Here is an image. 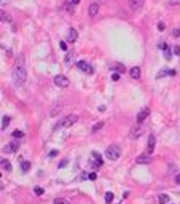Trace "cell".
<instances>
[{
    "label": "cell",
    "mask_w": 180,
    "mask_h": 204,
    "mask_svg": "<svg viewBox=\"0 0 180 204\" xmlns=\"http://www.w3.org/2000/svg\"><path fill=\"white\" fill-rule=\"evenodd\" d=\"M13 81L21 86V85H24L26 80H27V70H26V62H24V56L19 54L16 57V64L13 67Z\"/></svg>",
    "instance_id": "obj_1"
},
{
    "label": "cell",
    "mask_w": 180,
    "mask_h": 204,
    "mask_svg": "<svg viewBox=\"0 0 180 204\" xmlns=\"http://www.w3.org/2000/svg\"><path fill=\"white\" fill-rule=\"evenodd\" d=\"M76 120H78V116H76V115H67V116H64V118H61V120L57 121L56 126H54V129L70 128L72 124H75V123H76Z\"/></svg>",
    "instance_id": "obj_2"
},
{
    "label": "cell",
    "mask_w": 180,
    "mask_h": 204,
    "mask_svg": "<svg viewBox=\"0 0 180 204\" xmlns=\"http://www.w3.org/2000/svg\"><path fill=\"white\" fill-rule=\"evenodd\" d=\"M105 156L112 161L118 160L121 156V148L118 147V145H108V147L105 148Z\"/></svg>",
    "instance_id": "obj_3"
},
{
    "label": "cell",
    "mask_w": 180,
    "mask_h": 204,
    "mask_svg": "<svg viewBox=\"0 0 180 204\" xmlns=\"http://www.w3.org/2000/svg\"><path fill=\"white\" fill-rule=\"evenodd\" d=\"M144 132H145L144 126H140V123H139L137 126H132L131 128V131H129V137H131V139H139Z\"/></svg>",
    "instance_id": "obj_4"
},
{
    "label": "cell",
    "mask_w": 180,
    "mask_h": 204,
    "mask_svg": "<svg viewBox=\"0 0 180 204\" xmlns=\"http://www.w3.org/2000/svg\"><path fill=\"white\" fill-rule=\"evenodd\" d=\"M19 150V140H11L3 147V153H15Z\"/></svg>",
    "instance_id": "obj_5"
},
{
    "label": "cell",
    "mask_w": 180,
    "mask_h": 204,
    "mask_svg": "<svg viewBox=\"0 0 180 204\" xmlns=\"http://www.w3.org/2000/svg\"><path fill=\"white\" fill-rule=\"evenodd\" d=\"M54 85L59 88H67L69 86V78L65 75H56L54 77Z\"/></svg>",
    "instance_id": "obj_6"
},
{
    "label": "cell",
    "mask_w": 180,
    "mask_h": 204,
    "mask_svg": "<svg viewBox=\"0 0 180 204\" xmlns=\"http://www.w3.org/2000/svg\"><path fill=\"white\" fill-rule=\"evenodd\" d=\"M76 67L80 69L81 72H86V73H89V75H91V73L94 72L92 65H89L88 62H84V61H78V62H76Z\"/></svg>",
    "instance_id": "obj_7"
},
{
    "label": "cell",
    "mask_w": 180,
    "mask_h": 204,
    "mask_svg": "<svg viewBox=\"0 0 180 204\" xmlns=\"http://www.w3.org/2000/svg\"><path fill=\"white\" fill-rule=\"evenodd\" d=\"M155 145H156V137L153 136V134H150V136H148V142H147V153L152 155L153 150H155Z\"/></svg>",
    "instance_id": "obj_8"
},
{
    "label": "cell",
    "mask_w": 180,
    "mask_h": 204,
    "mask_svg": "<svg viewBox=\"0 0 180 204\" xmlns=\"http://www.w3.org/2000/svg\"><path fill=\"white\" fill-rule=\"evenodd\" d=\"M148 115H150V108H148V107H144L139 113H137V123H142V121H145Z\"/></svg>",
    "instance_id": "obj_9"
},
{
    "label": "cell",
    "mask_w": 180,
    "mask_h": 204,
    "mask_svg": "<svg viewBox=\"0 0 180 204\" xmlns=\"http://www.w3.org/2000/svg\"><path fill=\"white\" fill-rule=\"evenodd\" d=\"M152 161V156H150V153H144V155H139L136 158V163L137 164H148Z\"/></svg>",
    "instance_id": "obj_10"
},
{
    "label": "cell",
    "mask_w": 180,
    "mask_h": 204,
    "mask_svg": "<svg viewBox=\"0 0 180 204\" xmlns=\"http://www.w3.org/2000/svg\"><path fill=\"white\" fill-rule=\"evenodd\" d=\"M97 11H99V5H97L96 2L89 5V8H88V15H89L91 18H94V16H96V15H97Z\"/></svg>",
    "instance_id": "obj_11"
},
{
    "label": "cell",
    "mask_w": 180,
    "mask_h": 204,
    "mask_svg": "<svg viewBox=\"0 0 180 204\" xmlns=\"http://www.w3.org/2000/svg\"><path fill=\"white\" fill-rule=\"evenodd\" d=\"M145 0H129V5H131L132 10H139L142 5H144Z\"/></svg>",
    "instance_id": "obj_12"
},
{
    "label": "cell",
    "mask_w": 180,
    "mask_h": 204,
    "mask_svg": "<svg viewBox=\"0 0 180 204\" xmlns=\"http://www.w3.org/2000/svg\"><path fill=\"white\" fill-rule=\"evenodd\" d=\"M67 37H69V42H70V43H73V42H76V38H78V34H76L75 29H70V30H69V34H67Z\"/></svg>",
    "instance_id": "obj_13"
},
{
    "label": "cell",
    "mask_w": 180,
    "mask_h": 204,
    "mask_svg": "<svg viewBox=\"0 0 180 204\" xmlns=\"http://www.w3.org/2000/svg\"><path fill=\"white\" fill-rule=\"evenodd\" d=\"M0 164H2V169H3V171H7V172L11 171V163H10L8 160H5L3 158V160L0 161Z\"/></svg>",
    "instance_id": "obj_14"
},
{
    "label": "cell",
    "mask_w": 180,
    "mask_h": 204,
    "mask_svg": "<svg viewBox=\"0 0 180 204\" xmlns=\"http://www.w3.org/2000/svg\"><path fill=\"white\" fill-rule=\"evenodd\" d=\"M129 75H131L132 78H136V80L140 78V69L139 67H132L131 70H129Z\"/></svg>",
    "instance_id": "obj_15"
},
{
    "label": "cell",
    "mask_w": 180,
    "mask_h": 204,
    "mask_svg": "<svg viewBox=\"0 0 180 204\" xmlns=\"http://www.w3.org/2000/svg\"><path fill=\"white\" fill-rule=\"evenodd\" d=\"M91 156H92V161H96V163H97V166H102V158H100L99 153H97V152H92Z\"/></svg>",
    "instance_id": "obj_16"
},
{
    "label": "cell",
    "mask_w": 180,
    "mask_h": 204,
    "mask_svg": "<svg viewBox=\"0 0 180 204\" xmlns=\"http://www.w3.org/2000/svg\"><path fill=\"white\" fill-rule=\"evenodd\" d=\"M104 124H105L104 121H97V123L91 128V132H97V131H100V129L104 128Z\"/></svg>",
    "instance_id": "obj_17"
},
{
    "label": "cell",
    "mask_w": 180,
    "mask_h": 204,
    "mask_svg": "<svg viewBox=\"0 0 180 204\" xmlns=\"http://www.w3.org/2000/svg\"><path fill=\"white\" fill-rule=\"evenodd\" d=\"M8 124H10V116L3 115V116H2V131H5Z\"/></svg>",
    "instance_id": "obj_18"
},
{
    "label": "cell",
    "mask_w": 180,
    "mask_h": 204,
    "mask_svg": "<svg viewBox=\"0 0 180 204\" xmlns=\"http://www.w3.org/2000/svg\"><path fill=\"white\" fill-rule=\"evenodd\" d=\"M59 112H61V105H54V107L49 110V116H56Z\"/></svg>",
    "instance_id": "obj_19"
},
{
    "label": "cell",
    "mask_w": 180,
    "mask_h": 204,
    "mask_svg": "<svg viewBox=\"0 0 180 204\" xmlns=\"http://www.w3.org/2000/svg\"><path fill=\"white\" fill-rule=\"evenodd\" d=\"M158 201H160V204H167L169 203V196L167 195H160L158 196Z\"/></svg>",
    "instance_id": "obj_20"
},
{
    "label": "cell",
    "mask_w": 180,
    "mask_h": 204,
    "mask_svg": "<svg viewBox=\"0 0 180 204\" xmlns=\"http://www.w3.org/2000/svg\"><path fill=\"white\" fill-rule=\"evenodd\" d=\"M104 199H105V203H107V204H110V203L113 201V193H112V191H107V193H105V198H104Z\"/></svg>",
    "instance_id": "obj_21"
},
{
    "label": "cell",
    "mask_w": 180,
    "mask_h": 204,
    "mask_svg": "<svg viewBox=\"0 0 180 204\" xmlns=\"http://www.w3.org/2000/svg\"><path fill=\"white\" fill-rule=\"evenodd\" d=\"M29 168H30V163H29V161H22V164H21V169H22V172H27Z\"/></svg>",
    "instance_id": "obj_22"
},
{
    "label": "cell",
    "mask_w": 180,
    "mask_h": 204,
    "mask_svg": "<svg viewBox=\"0 0 180 204\" xmlns=\"http://www.w3.org/2000/svg\"><path fill=\"white\" fill-rule=\"evenodd\" d=\"M54 204H70V201L64 199V198H56V199H54Z\"/></svg>",
    "instance_id": "obj_23"
},
{
    "label": "cell",
    "mask_w": 180,
    "mask_h": 204,
    "mask_svg": "<svg viewBox=\"0 0 180 204\" xmlns=\"http://www.w3.org/2000/svg\"><path fill=\"white\" fill-rule=\"evenodd\" d=\"M113 70H116V72H121V73H123V72H126V67H124V65H120V64H118V65H113Z\"/></svg>",
    "instance_id": "obj_24"
},
{
    "label": "cell",
    "mask_w": 180,
    "mask_h": 204,
    "mask_svg": "<svg viewBox=\"0 0 180 204\" xmlns=\"http://www.w3.org/2000/svg\"><path fill=\"white\" fill-rule=\"evenodd\" d=\"M34 193H35L37 196H42V195L45 193V190H43L42 187H35V188H34Z\"/></svg>",
    "instance_id": "obj_25"
},
{
    "label": "cell",
    "mask_w": 180,
    "mask_h": 204,
    "mask_svg": "<svg viewBox=\"0 0 180 204\" xmlns=\"http://www.w3.org/2000/svg\"><path fill=\"white\" fill-rule=\"evenodd\" d=\"M22 136H24L22 131H13V137H15V139H21Z\"/></svg>",
    "instance_id": "obj_26"
},
{
    "label": "cell",
    "mask_w": 180,
    "mask_h": 204,
    "mask_svg": "<svg viewBox=\"0 0 180 204\" xmlns=\"http://www.w3.org/2000/svg\"><path fill=\"white\" fill-rule=\"evenodd\" d=\"M2 21H3V22H5V21H8V22H11V18H10V16H7V13H5V11H2Z\"/></svg>",
    "instance_id": "obj_27"
},
{
    "label": "cell",
    "mask_w": 180,
    "mask_h": 204,
    "mask_svg": "<svg viewBox=\"0 0 180 204\" xmlns=\"http://www.w3.org/2000/svg\"><path fill=\"white\" fill-rule=\"evenodd\" d=\"M73 56H75V54H73L72 51H70V53H67V56H65V62H70V61L73 59Z\"/></svg>",
    "instance_id": "obj_28"
},
{
    "label": "cell",
    "mask_w": 180,
    "mask_h": 204,
    "mask_svg": "<svg viewBox=\"0 0 180 204\" xmlns=\"http://www.w3.org/2000/svg\"><path fill=\"white\" fill-rule=\"evenodd\" d=\"M112 80H113V81H118V80H120V73L115 72V73L112 75Z\"/></svg>",
    "instance_id": "obj_29"
},
{
    "label": "cell",
    "mask_w": 180,
    "mask_h": 204,
    "mask_svg": "<svg viewBox=\"0 0 180 204\" xmlns=\"http://www.w3.org/2000/svg\"><path fill=\"white\" fill-rule=\"evenodd\" d=\"M88 179H89V180H96V179H97V174H96V172H91V174L88 176Z\"/></svg>",
    "instance_id": "obj_30"
},
{
    "label": "cell",
    "mask_w": 180,
    "mask_h": 204,
    "mask_svg": "<svg viewBox=\"0 0 180 204\" xmlns=\"http://www.w3.org/2000/svg\"><path fill=\"white\" fill-rule=\"evenodd\" d=\"M174 54L180 56V46H179V45H175V46H174Z\"/></svg>",
    "instance_id": "obj_31"
},
{
    "label": "cell",
    "mask_w": 180,
    "mask_h": 204,
    "mask_svg": "<svg viewBox=\"0 0 180 204\" xmlns=\"http://www.w3.org/2000/svg\"><path fill=\"white\" fill-rule=\"evenodd\" d=\"M164 22H158V30H164Z\"/></svg>",
    "instance_id": "obj_32"
},
{
    "label": "cell",
    "mask_w": 180,
    "mask_h": 204,
    "mask_svg": "<svg viewBox=\"0 0 180 204\" xmlns=\"http://www.w3.org/2000/svg\"><path fill=\"white\" fill-rule=\"evenodd\" d=\"M171 5H180V0H169Z\"/></svg>",
    "instance_id": "obj_33"
},
{
    "label": "cell",
    "mask_w": 180,
    "mask_h": 204,
    "mask_svg": "<svg viewBox=\"0 0 180 204\" xmlns=\"http://www.w3.org/2000/svg\"><path fill=\"white\" fill-rule=\"evenodd\" d=\"M61 50H64V51H67V45H65L64 42H61Z\"/></svg>",
    "instance_id": "obj_34"
},
{
    "label": "cell",
    "mask_w": 180,
    "mask_h": 204,
    "mask_svg": "<svg viewBox=\"0 0 180 204\" xmlns=\"http://www.w3.org/2000/svg\"><path fill=\"white\" fill-rule=\"evenodd\" d=\"M56 155H57V152H56V150H53V152H49V158H54Z\"/></svg>",
    "instance_id": "obj_35"
},
{
    "label": "cell",
    "mask_w": 180,
    "mask_h": 204,
    "mask_svg": "<svg viewBox=\"0 0 180 204\" xmlns=\"http://www.w3.org/2000/svg\"><path fill=\"white\" fill-rule=\"evenodd\" d=\"M174 35H175V37L180 35V30H179V29H175V30H174Z\"/></svg>",
    "instance_id": "obj_36"
},
{
    "label": "cell",
    "mask_w": 180,
    "mask_h": 204,
    "mask_svg": "<svg viewBox=\"0 0 180 204\" xmlns=\"http://www.w3.org/2000/svg\"><path fill=\"white\" fill-rule=\"evenodd\" d=\"M70 2H72L73 5H78V3H80V0H70Z\"/></svg>",
    "instance_id": "obj_37"
},
{
    "label": "cell",
    "mask_w": 180,
    "mask_h": 204,
    "mask_svg": "<svg viewBox=\"0 0 180 204\" xmlns=\"http://www.w3.org/2000/svg\"><path fill=\"white\" fill-rule=\"evenodd\" d=\"M175 182H177V184H179V185H180V174H179V176H177V177H175Z\"/></svg>",
    "instance_id": "obj_38"
}]
</instances>
